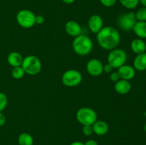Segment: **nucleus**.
<instances>
[{
	"mask_svg": "<svg viewBox=\"0 0 146 145\" xmlns=\"http://www.w3.org/2000/svg\"><path fill=\"white\" fill-rule=\"evenodd\" d=\"M96 38L99 46L108 51L116 48L121 41V35L118 30L110 26L103 27L96 34Z\"/></svg>",
	"mask_w": 146,
	"mask_h": 145,
	"instance_id": "nucleus-1",
	"label": "nucleus"
},
{
	"mask_svg": "<svg viewBox=\"0 0 146 145\" xmlns=\"http://www.w3.org/2000/svg\"><path fill=\"white\" fill-rule=\"evenodd\" d=\"M94 47L93 41L88 36L81 34L75 37L72 42V48L74 52L78 55L84 56L91 52Z\"/></svg>",
	"mask_w": 146,
	"mask_h": 145,
	"instance_id": "nucleus-2",
	"label": "nucleus"
},
{
	"mask_svg": "<svg viewBox=\"0 0 146 145\" xmlns=\"http://www.w3.org/2000/svg\"><path fill=\"white\" fill-rule=\"evenodd\" d=\"M21 67L25 71V73L29 75H36L40 72L42 65L38 57L30 55L24 58Z\"/></svg>",
	"mask_w": 146,
	"mask_h": 145,
	"instance_id": "nucleus-3",
	"label": "nucleus"
},
{
	"mask_svg": "<svg viewBox=\"0 0 146 145\" xmlns=\"http://www.w3.org/2000/svg\"><path fill=\"white\" fill-rule=\"evenodd\" d=\"M127 58L128 55L123 49L115 48L110 51L107 60L108 63H109L113 68L118 69L122 65H125Z\"/></svg>",
	"mask_w": 146,
	"mask_h": 145,
	"instance_id": "nucleus-4",
	"label": "nucleus"
},
{
	"mask_svg": "<svg viewBox=\"0 0 146 145\" xmlns=\"http://www.w3.org/2000/svg\"><path fill=\"white\" fill-rule=\"evenodd\" d=\"M77 121L84 125H93L97 121V114L94 109L87 107H81L76 115Z\"/></svg>",
	"mask_w": 146,
	"mask_h": 145,
	"instance_id": "nucleus-5",
	"label": "nucleus"
},
{
	"mask_svg": "<svg viewBox=\"0 0 146 145\" xmlns=\"http://www.w3.org/2000/svg\"><path fill=\"white\" fill-rule=\"evenodd\" d=\"M36 15L34 13L28 9L20 10L16 16L17 23L21 27L30 28L35 25Z\"/></svg>",
	"mask_w": 146,
	"mask_h": 145,
	"instance_id": "nucleus-6",
	"label": "nucleus"
},
{
	"mask_svg": "<svg viewBox=\"0 0 146 145\" xmlns=\"http://www.w3.org/2000/svg\"><path fill=\"white\" fill-rule=\"evenodd\" d=\"M83 79L82 75L81 72L77 70L70 69L65 71L63 73L61 80L63 84L65 86L70 87H76L79 85Z\"/></svg>",
	"mask_w": 146,
	"mask_h": 145,
	"instance_id": "nucleus-7",
	"label": "nucleus"
},
{
	"mask_svg": "<svg viewBox=\"0 0 146 145\" xmlns=\"http://www.w3.org/2000/svg\"><path fill=\"white\" fill-rule=\"evenodd\" d=\"M137 21H138L135 18V13L128 12L121 14L118 16L117 23H118V26L123 31H129L133 30Z\"/></svg>",
	"mask_w": 146,
	"mask_h": 145,
	"instance_id": "nucleus-8",
	"label": "nucleus"
},
{
	"mask_svg": "<svg viewBox=\"0 0 146 145\" xmlns=\"http://www.w3.org/2000/svg\"><path fill=\"white\" fill-rule=\"evenodd\" d=\"M86 71L92 76H99L104 72V64L100 60L93 58L87 63Z\"/></svg>",
	"mask_w": 146,
	"mask_h": 145,
	"instance_id": "nucleus-9",
	"label": "nucleus"
},
{
	"mask_svg": "<svg viewBox=\"0 0 146 145\" xmlns=\"http://www.w3.org/2000/svg\"><path fill=\"white\" fill-rule=\"evenodd\" d=\"M88 28L94 34H97L104 27V21L101 16L98 14L92 15L88 19Z\"/></svg>",
	"mask_w": 146,
	"mask_h": 145,
	"instance_id": "nucleus-10",
	"label": "nucleus"
},
{
	"mask_svg": "<svg viewBox=\"0 0 146 145\" xmlns=\"http://www.w3.org/2000/svg\"><path fill=\"white\" fill-rule=\"evenodd\" d=\"M118 73L120 78L125 80H131L134 78L135 75V70L133 66L130 65H123L118 68Z\"/></svg>",
	"mask_w": 146,
	"mask_h": 145,
	"instance_id": "nucleus-11",
	"label": "nucleus"
},
{
	"mask_svg": "<svg viewBox=\"0 0 146 145\" xmlns=\"http://www.w3.org/2000/svg\"><path fill=\"white\" fill-rule=\"evenodd\" d=\"M65 31L69 36L76 37L82 34V28L81 25L76 21H68L65 24Z\"/></svg>",
	"mask_w": 146,
	"mask_h": 145,
	"instance_id": "nucleus-12",
	"label": "nucleus"
},
{
	"mask_svg": "<svg viewBox=\"0 0 146 145\" xmlns=\"http://www.w3.org/2000/svg\"><path fill=\"white\" fill-rule=\"evenodd\" d=\"M114 89L117 93L121 94V95H125L131 91V84L128 80L120 79L115 83Z\"/></svg>",
	"mask_w": 146,
	"mask_h": 145,
	"instance_id": "nucleus-13",
	"label": "nucleus"
},
{
	"mask_svg": "<svg viewBox=\"0 0 146 145\" xmlns=\"http://www.w3.org/2000/svg\"><path fill=\"white\" fill-rule=\"evenodd\" d=\"M131 48L133 53L138 54L146 52V44L141 38H136L133 40L131 44Z\"/></svg>",
	"mask_w": 146,
	"mask_h": 145,
	"instance_id": "nucleus-14",
	"label": "nucleus"
},
{
	"mask_svg": "<svg viewBox=\"0 0 146 145\" xmlns=\"http://www.w3.org/2000/svg\"><path fill=\"white\" fill-rule=\"evenodd\" d=\"M24 58L21 53L16 51L11 52L7 56V62L13 68L17 66H21L22 64Z\"/></svg>",
	"mask_w": 146,
	"mask_h": 145,
	"instance_id": "nucleus-15",
	"label": "nucleus"
},
{
	"mask_svg": "<svg viewBox=\"0 0 146 145\" xmlns=\"http://www.w3.org/2000/svg\"><path fill=\"white\" fill-rule=\"evenodd\" d=\"M92 127L93 129H94V133L98 135V136L105 135L108 132V129H109L107 122L101 120H97L96 122H94Z\"/></svg>",
	"mask_w": 146,
	"mask_h": 145,
	"instance_id": "nucleus-16",
	"label": "nucleus"
},
{
	"mask_svg": "<svg viewBox=\"0 0 146 145\" xmlns=\"http://www.w3.org/2000/svg\"><path fill=\"white\" fill-rule=\"evenodd\" d=\"M133 68L138 71H146V52L135 56L133 61Z\"/></svg>",
	"mask_w": 146,
	"mask_h": 145,
	"instance_id": "nucleus-17",
	"label": "nucleus"
},
{
	"mask_svg": "<svg viewBox=\"0 0 146 145\" xmlns=\"http://www.w3.org/2000/svg\"><path fill=\"white\" fill-rule=\"evenodd\" d=\"M133 31L138 38L145 39L146 38V21H137Z\"/></svg>",
	"mask_w": 146,
	"mask_h": 145,
	"instance_id": "nucleus-18",
	"label": "nucleus"
},
{
	"mask_svg": "<svg viewBox=\"0 0 146 145\" xmlns=\"http://www.w3.org/2000/svg\"><path fill=\"white\" fill-rule=\"evenodd\" d=\"M18 143L19 145H33L34 138L30 134L24 132L20 134L18 137Z\"/></svg>",
	"mask_w": 146,
	"mask_h": 145,
	"instance_id": "nucleus-19",
	"label": "nucleus"
},
{
	"mask_svg": "<svg viewBox=\"0 0 146 145\" xmlns=\"http://www.w3.org/2000/svg\"><path fill=\"white\" fill-rule=\"evenodd\" d=\"M121 5L128 9H134L139 4V0H119Z\"/></svg>",
	"mask_w": 146,
	"mask_h": 145,
	"instance_id": "nucleus-20",
	"label": "nucleus"
},
{
	"mask_svg": "<svg viewBox=\"0 0 146 145\" xmlns=\"http://www.w3.org/2000/svg\"><path fill=\"white\" fill-rule=\"evenodd\" d=\"M25 74V71L23 69L21 65V66L14 67V68H13L12 71H11V75H12V77L14 79H21L24 76Z\"/></svg>",
	"mask_w": 146,
	"mask_h": 145,
	"instance_id": "nucleus-21",
	"label": "nucleus"
},
{
	"mask_svg": "<svg viewBox=\"0 0 146 145\" xmlns=\"http://www.w3.org/2000/svg\"><path fill=\"white\" fill-rule=\"evenodd\" d=\"M138 21H146V7L139 9L135 14Z\"/></svg>",
	"mask_w": 146,
	"mask_h": 145,
	"instance_id": "nucleus-22",
	"label": "nucleus"
},
{
	"mask_svg": "<svg viewBox=\"0 0 146 145\" xmlns=\"http://www.w3.org/2000/svg\"><path fill=\"white\" fill-rule=\"evenodd\" d=\"M8 98L4 92H0V112H2L7 106Z\"/></svg>",
	"mask_w": 146,
	"mask_h": 145,
	"instance_id": "nucleus-23",
	"label": "nucleus"
},
{
	"mask_svg": "<svg viewBox=\"0 0 146 145\" xmlns=\"http://www.w3.org/2000/svg\"><path fill=\"white\" fill-rule=\"evenodd\" d=\"M83 134L86 136H91L94 133L92 125H84L82 129Z\"/></svg>",
	"mask_w": 146,
	"mask_h": 145,
	"instance_id": "nucleus-24",
	"label": "nucleus"
},
{
	"mask_svg": "<svg viewBox=\"0 0 146 145\" xmlns=\"http://www.w3.org/2000/svg\"><path fill=\"white\" fill-rule=\"evenodd\" d=\"M101 4L106 7H111L116 3L117 0H99Z\"/></svg>",
	"mask_w": 146,
	"mask_h": 145,
	"instance_id": "nucleus-25",
	"label": "nucleus"
},
{
	"mask_svg": "<svg viewBox=\"0 0 146 145\" xmlns=\"http://www.w3.org/2000/svg\"><path fill=\"white\" fill-rule=\"evenodd\" d=\"M121 79L120 78L119 75H118V72H111V75H110V80L113 82H116L117 81H118L119 80Z\"/></svg>",
	"mask_w": 146,
	"mask_h": 145,
	"instance_id": "nucleus-26",
	"label": "nucleus"
},
{
	"mask_svg": "<svg viewBox=\"0 0 146 145\" xmlns=\"http://www.w3.org/2000/svg\"><path fill=\"white\" fill-rule=\"evenodd\" d=\"M44 21H45V18L42 15H37L36 16L35 18V24H42L44 23Z\"/></svg>",
	"mask_w": 146,
	"mask_h": 145,
	"instance_id": "nucleus-27",
	"label": "nucleus"
},
{
	"mask_svg": "<svg viewBox=\"0 0 146 145\" xmlns=\"http://www.w3.org/2000/svg\"><path fill=\"white\" fill-rule=\"evenodd\" d=\"M113 69V68L109 63H107L106 64V65H104V72H107V73H111V72H112Z\"/></svg>",
	"mask_w": 146,
	"mask_h": 145,
	"instance_id": "nucleus-28",
	"label": "nucleus"
},
{
	"mask_svg": "<svg viewBox=\"0 0 146 145\" xmlns=\"http://www.w3.org/2000/svg\"><path fill=\"white\" fill-rule=\"evenodd\" d=\"M6 122V117L2 112H0V127L4 125Z\"/></svg>",
	"mask_w": 146,
	"mask_h": 145,
	"instance_id": "nucleus-29",
	"label": "nucleus"
},
{
	"mask_svg": "<svg viewBox=\"0 0 146 145\" xmlns=\"http://www.w3.org/2000/svg\"><path fill=\"white\" fill-rule=\"evenodd\" d=\"M84 145H98V143L94 139H88L84 143Z\"/></svg>",
	"mask_w": 146,
	"mask_h": 145,
	"instance_id": "nucleus-30",
	"label": "nucleus"
},
{
	"mask_svg": "<svg viewBox=\"0 0 146 145\" xmlns=\"http://www.w3.org/2000/svg\"><path fill=\"white\" fill-rule=\"evenodd\" d=\"M70 145H84V143L81 142H78V141H76V142H74L71 144H70Z\"/></svg>",
	"mask_w": 146,
	"mask_h": 145,
	"instance_id": "nucleus-31",
	"label": "nucleus"
},
{
	"mask_svg": "<svg viewBox=\"0 0 146 145\" xmlns=\"http://www.w3.org/2000/svg\"><path fill=\"white\" fill-rule=\"evenodd\" d=\"M61 1H62L63 2L65 3V4H72V3H74L76 0H61Z\"/></svg>",
	"mask_w": 146,
	"mask_h": 145,
	"instance_id": "nucleus-32",
	"label": "nucleus"
},
{
	"mask_svg": "<svg viewBox=\"0 0 146 145\" xmlns=\"http://www.w3.org/2000/svg\"><path fill=\"white\" fill-rule=\"evenodd\" d=\"M139 2H141L144 7H146V0H139Z\"/></svg>",
	"mask_w": 146,
	"mask_h": 145,
	"instance_id": "nucleus-33",
	"label": "nucleus"
},
{
	"mask_svg": "<svg viewBox=\"0 0 146 145\" xmlns=\"http://www.w3.org/2000/svg\"><path fill=\"white\" fill-rule=\"evenodd\" d=\"M144 131H145V134H146V122H145V125H144Z\"/></svg>",
	"mask_w": 146,
	"mask_h": 145,
	"instance_id": "nucleus-34",
	"label": "nucleus"
},
{
	"mask_svg": "<svg viewBox=\"0 0 146 145\" xmlns=\"http://www.w3.org/2000/svg\"><path fill=\"white\" fill-rule=\"evenodd\" d=\"M145 82H146V78H145Z\"/></svg>",
	"mask_w": 146,
	"mask_h": 145,
	"instance_id": "nucleus-35",
	"label": "nucleus"
},
{
	"mask_svg": "<svg viewBox=\"0 0 146 145\" xmlns=\"http://www.w3.org/2000/svg\"><path fill=\"white\" fill-rule=\"evenodd\" d=\"M0 1H1V0H0Z\"/></svg>",
	"mask_w": 146,
	"mask_h": 145,
	"instance_id": "nucleus-36",
	"label": "nucleus"
}]
</instances>
